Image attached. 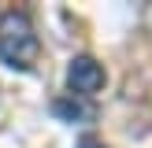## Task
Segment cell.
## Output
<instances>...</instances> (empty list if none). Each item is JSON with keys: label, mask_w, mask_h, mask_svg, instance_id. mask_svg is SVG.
<instances>
[{"label": "cell", "mask_w": 152, "mask_h": 148, "mask_svg": "<svg viewBox=\"0 0 152 148\" xmlns=\"http://www.w3.org/2000/svg\"><path fill=\"white\" fill-rule=\"evenodd\" d=\"M67 85H71L74 96H93L104 89V67L96 63L93 56H74L71 67H67Z\"/></svg>", "instance_id": "obj_2"}, {"label": "cell", "mask_w": 152, "mask_h": 148, "mask_svg": "<svg viewBox=\"0 0 152 148\" xmlns=\"http://www.w3.org/2000/svg\"><path fill=\"white\" fill-rule=\"evenodd\" d=\"M41 56V41L34 33V22L26 11H0V59L11 70H30Z\"/></svg>", "instance_id": "obj_1"}, {"label": "cell", "mask_w": 152, "mask_h": 148, "mask_svg": "<svg viewBox=\"0 0 152 148\" xmlns=\"http://www.w3.org/2000/svg\"><path fill=\"white\" fill-rule=\"evenodd\" d=\"M78 148H104V144H100V141H93V137H82V144H78Z\"/></svg>", "instance_id": "obj_4"}, {"label": "cell", "mask_w": 152, "mask_h": 148, "mask_svg": "<svg viewBox=\"0 0 152 148\" xmlns=\"http://www.w3.org/2000/svg\"><path fill=\"white\" fill-rule=\"evenodd\" d=\"M52 115L56 118H63V122H93V115L96 111L89 107V104H82V100H52Z\"/></svg>", "instance_id": "obj_3"}]
</instances>
